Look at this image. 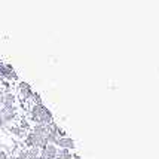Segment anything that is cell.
<instances>
[{"instance_id":"obj_12","label":"cell","mask_w":159,"mask_h":159,"mask_svg":"<svg viewBox=\"0 0 159 159\" xmlns=\"http://www.w3.org/2000/svg\"><path fill=\"white\" fill-rule=\"evenodd\" d=\"M73 159H82V158H80L79 155H73Z\"/></svg>"},{"instance_id":"obj_4","label":"cell","mask_w":159,"mask_h":159,"mask_svg":"<svg viewBox=\"0 0 159 159\" xmlns=\"http://www.w3.org/2000/svg\"><path fill=\"white\" fill-rule=\"evenodd\" d=\"M55 146L58 147V149H67V150H75V149H76V143H75V140L71 139V137H69V135H66V137H60Z\"/></svg>"},{"instance_id":"obj_3","label":"cell","mask_w":159,"mask_h":159,"mask_svg":"<svg viewBox=\"0 0 159 159\" xmlns=\"http://www.w3.org/2000/svg\"><path fill=\"white\" fill-rule=\"evenodd\" d=\"M0 76H2V79H5L6 82H9L11 79H15V77H16V75H15L12 66L5 64V62L0 61Z\"/></svg>"},{"instance_id":"obj_6","label":"cell","mask_w":159,"mask_h":159,"mask_svg":"<svg viewBox=\"0 0 159 159\" xmlns=\"http://www.w3.org/2000/svg\"><path fill=\"white\" fill-rule=\"evenodd\" d=\"M15 104H16V95L11 91H6L3 95V103L0 107H15Z\"/></svg>"},{"instance_id":"obj_1","label":"cell","mask_w":159,"mask_h":159,"mask_svg":"<svg viewBox=\"0 0 159 159\" xmlns=\"http://www.w3.org/2000/svg\"><path fill=\"white\" fill-rule=\"evenodd\" d=\"M28 119L33 124L49 125L54 122V115L51 113V110L46 106H43L42 103H34L28 109Z\"/></svg>"},{"instance_id":"obj_5","label":"cell","mask_w":159,"mask_h":159,"mask_svg":"<svg viewBox=\"0 0 159 159\" xmlns=\"http://www.w3.org/2000/svg\"><path fill=\"white\" fill-rule=\"evenodd\" d=\"M58 150H60V149H58L55 144H46L40 150V155L46 159H55L57 156H58Z\"/></svg>"},{"instance_id":"obj_9","label":"cell","mask_w":159,"mask_h":159,"mask_svg":"<svg viewBox=\"0 0 159 159\" xmlns=\"http://www.w3.org/2000/svg\"><path fill=\"white\" fill-rule=\"evenodd\" d=\"M58 158L60 159H73V153L67 149H60L58 150Z\"/></svg>"},{"instance_id":"obj_7","label":"cell","mask_w":159,"mask_h":159,"mask_svg":"<svg viewBox=\"0 0 159 159\" xmlns=\"http://www.w3.org/2000/svg\"><path fill=\"white\" fill-rule=\"evenodd\" d=\"M7 131L11 132V134H14L15 137H18V139H25V135H27V131L22 129L20 125H9L7 126Z\"/></svg>"},{"instance_id":"obj_8","label":"cell","mask_w":159,"mask_h":159,"mask_svg":"<svg viewBox=\"0 0 159 159\" xmlns=\"http://www.w3.org/2000/svg\"><path fill=\"white\" fill-rule=\"evenodd\" d=\"M31 132H34L37 135H42V137H45L46 134H48V126L46 125H42V124H34L31 126Z\"/></svg>"},{"instance_id":"obj_2","label":"cell","mask_w":159,"mask_h":159,"mask_svg":"<svg viewBox=\"0 0 159 159\" xmlns=\"http://www.w3.org/2000/svg\"><path fill=\"white\" fill-rule=\"evenodd\" d=\"M24 144H25L27 149H30V147H37V149H40L42 150L48 143H46V139H45V137L37 135V134H34V132L28 131L27 135H25V139H24Z\"/></svg>"},{"instance_id":"obj_11","label":"cell","mask_w":159,"mask_h":159,"mask_svg":"<svg viewBox=\"0 0 159 159\" xmlns=\"http://www.w3.org/2000/svg\"><path fill=\"white\" fill-rule=\"evenodd\" d=\"M9 158H11V156H9L5 150H2V149H0V159H9Z\"/></svg>"},{"instance_id":"obj_13","label":"cell","mask_w":159,"mask_h":159,"mask_svg":"<svg viewBox=\"0 0 159 159\" xmlns=\"http://www.w3.org/2000/svg\"><path fill=\"white\" fill-rule=\"evenodd\" d=\"M9 159H16V158H15V156H14V155H12V156H11V158H9Z\"/></svg>"},{"instance_id":"obj_10","label":"cell","mask_w":159,"mask_h":159,"mask_svg":"<svg viewBox=\"0 0 159 159\" xmlns=\"http://www.w3.org/2000/svg\"><path fill=\"white\" fill-rule=\"evenodd\" d=\"M27 155H28L27 159H34V158H37V156H40V149L30 147V149H27Z\"/></svg>"}]
</instances>
